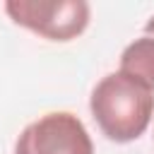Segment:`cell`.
<instances>
[{"mask_svg": "<svg viewBox=\"0 0 154 154\" xmlns=\"http://www.w3.org/2000/svg\"><path fill=\"white\" fill-rule=\"evenodd\" d=\"M10 19L48 41H72L89 26V2L84 0H7Z\"/></svg>", "mask_w": 154, "mask_h": 154, "instance_id": "7a4b0ae2", "label": "cell"}, {"mask_svg": "<svg viewBox=\"0 0 154 154\" xmlns=\"http://www.w3.org/2000/svg\"><path fill=\"white\" fill-rule=\"evenodd\" d=\"M89 111L99 130L118 144L144 135L154 116V91L125 72H108L89 96Z\"/></svg>", "mask_w": 154, "mask_h": 154, "instance_id": "6da1fadb", "label": "cell"}, {"mask_svg": "<svg viewBox=\"0 0 154 154\" xmlns=\"http://www.w3.org/2000/svg\"><path fill=\"white\" fill-rule=\"evenodd\" d=\"M14 154H94V142L75 113L51 111L19 132Z\"/></svg>", "mask_w": 154, "mask_h": 154, "instance_id": "3957f363", "label": "cell"}, {"mask_svg": "<svg viewBox=\"0 0 154 154\" xmlns=\"http://www.w3.org/2000/svg\"><path fill=\"white\" fill-rule=\"evenodd\" d=\"M120 72L154 91V36L142 34L120 53Z\"/></svg>", "mask_w": 154, "mask_h": 154, "instance_id": "277c9868", "label": "cell"}, {"mask_svg": "<svg viewBox=\"0 0 154 154\" xmlns=\"http://www.w3.org/2000/svg\"><path fill=\"white\" fill-rule=\"evenodd\" d=\"M144 34H149V36H154V14L147 19V24H144Z\"/></svg>", "mask_w": 154, "mask_h": 154, "instance_id": "5b68a950", "label": "cell"}]
</instances>
